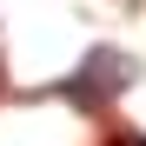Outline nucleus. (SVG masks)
<instances>
[{
	"label": "nucleus",
	"mask_w": 146,
	"mask_h": 146,
	"mask_svg": "<svg viewBox=\"0 0 146 146\" xmlns=\"http://www.w3.org/2000/svg\"><path fill=\"white\" fill-rule=\"evenodd\" d=\"M126 80H133V66L119 60V53H93V60L73 73L60 93H66V100H80V106H93V100H106V93H119Z\"/></svg>",
	"instance_id": "nucleus-1"
},
{
	"label": "nucleus",
	"mask_w": 146,
	"mask_h": 146,
	"mask_svg": "<svg viewBox=\"0 0 146 146\" xmlns=\"http://www.w3.org/2000/svg\"><path fill=\"white\" fill-rule=\"evenodd\" d=\"M106 146H146V133H119V139H106Z\"/></svg>",
	"instance_id": "nucleus-2"
}]
</instances>
